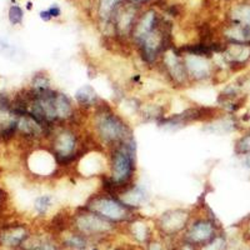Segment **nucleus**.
I'll return each mask as SVG.
<instances>
[{
    "mask_svg": "<svg viewBox=\"0 0 250 250\" xmlns=\"http://www.w3.org/2000/svg\"><path fill=\"white\" fill-rule=\"evenodd\" d=\"M137 170V144L134 137L124 140L111 148L109 158L110 183L113 187L122 188L123 190L129 188L134 174Z\"/></svg>",
    "mask_w": 250,
    "mask_h": 250,
    "instance_id": "1",
    "label": "nucleus"
},
{
    "mask_svg": "<svg viewBox=\"0 0 250 250\" xmlns=\"http://www.w3.org/2000/svg\"><path fill=\"white\" fill-rule=\"evenodd\" d=\"M93 128L103 144L115 146L133 137V131L125 118L110 106H98L93 118Z\"/></svg>",
    "mask_w": 250,
    "mask_h": 250,
    "instance_id": "2",
    "label": "nucleus"
},
{
    "mask_svg": "<svg viewBox=\"0 0 250 250\" xmlns=\"http://www.w3.org/2000/svg\"><path fill=\"white\" fill-rule=\"evenodd\" d=\"M84 208L117 225L137 218V209L125 204L118 195L111 194H95L89 198Z\"/></svg>",
    "mask_w": 250,
    "mask_h": 250,
    "instance_id": "3",
    "label": "nucleus"
},
{
    "mask_svg": "<svg viewBox=\"0 0 250 250\" xmlns=\"http://www.w3.org/2000/svg\"><path fill=\"white\" fill-rule=\"evenodd\" d=\"M70 227L73 230L85 235L86 238L93 239L110 235L117 224L109 222L83 207L71 215Z\"/></svg>",
    "mask_w": 250,
    "mask_h": 250,
    "instance_id": "4",
    "label": "nucleus"
},
{
    "mask_svg": "<svg viewBox=\"0 0 250 250\" xmlns=\"http://www.w3.org/2000/svg\"><path fill=\"white\" fill-rule=\"evenodd\" d=\"M191 220V213L185 208H174L160 214L156 219L155 228L164 238H174L187 230Z\"/></svg>",
    "mask_w": 250,
    "mask_h": 250,
    "instance_id": "5",
    "label": "nucleus"
},
{
    "mask_svg": "<svg viewBox=\"0 0 250 250\" xmlns=\"http://www.w3.org/2000/svg\"><path fill=\"white\" fill-rule=\"evenodd\" d=\"M51 135V153L57 162H71L79 148L77 133L70 128H60L53 131Z\"/></svg>",
    "mask_w": 250,
    "mask_h": 250,
    "instance_id": "6",
    "label": "nucleus"
},
{
    "mask_svg": "<svg viewBox=\"0 0 250 250\" xmlns=\"http://www.w3.org/2000/svg\"><path fill=\"white\" fill-rule=\"evenodd\" d=\"M216 235H219V227L216 225L215 220L208 216H200L190 220L183 239L200 248L210 242Z\"/></svg>",
    "mask_w": 250,
    "mask_h": 250,
    "instance_id": "7",
    "label": "nucleus"
},
{
    "mask_svg": "<svg viewBox=\"0 0 250 250\" xmlns=\"http://www.w3.org/2000/svg\"><path fill=\"white\" fill-rule=\"evenodd\" d=\"M159 62L163 66L165 77L170 80L171 84L176 86H187L190 84L183 55L180 53L174 50L173 48H168L163 53Z\"/></svg>",
    "mask_w": 250,
    "mask_h": 250,
    "instance_id": "8",
    "label": "nucleus"
},
{
    "mask_svg": "<svg viewBox=\"0 0 250 250\" xmlns=\"http://www.w3.org/2000/svg\"><path fill=\"white\" fill-rule=\"evenodd\" d=\"M182 55L190 83H203L214 77L215 66L211 57L194 54L189 51H185Z\"/></svg>",
    "mask_w": 250,
    "mask_h": 250,
    "instance_id": "9",
    "label": "nucleus"
},
{
    "mask_svg": "<svg viewBox=\"0 0 250 250\" xmlns=\"http://www.w3.org/2000/svg\"><path fill=\"white\" fill-rule=\"evenodd\" d=\"M17 134L29 140H40L49 135V129L30 114L23 113L18 115Z\"/></svg>",
    "mask_w": 250,
    "mask_h": 250,
    "instance_id": "10",
    "label": "nucleus"
},
{
    "mask_svg": "<svg viewBox=\"0 0 250 250\" xmlns=\"http://www.w3.org/2000/svg\"><path fill=\"white\" fill-rule=\"evenodd\" d=\"M30 231L24 224H9L1 228L0 230V245L6 248H21V245L28 240Z\"/></svg>",
    "mask_w": 250,
    "mask_h": 250,
    "instance_id": "11",
    "label": "nucleus"
},
{
    "mask_svg": "<svg viewBox=\"0 0 250 250\" xmlns=\"http://www.w3.org/2000/svg\"><path fill=\"white\" fill-rule=\"evenodd\" d=\"M222 57L228 65H245L250 62V44L230 43L222 51Z\"/></svg>",
    "mask_w": 250,
    "mask_h": 250,
    "instance_id": "12",
    "label": "nucleus"
},
{
    "mask_svg": "<svg viewBox=\"0 0 250 250\" xmlns=\"http://www.w3.org/2000/svg\"><path fill=\"white\" fill-rule=\"evenodd\" d=\"M126 224H128L126 225V230H128L129 235L138 244L146 245L153 239L151 227L145 222L144 219L137 216V218H134L133 220L128 222Z\"/></svg>",
    "mask_w": 250,
    "mask_h": 250,
    "instance_id": "13",
    "label": "nucleus"
},
{
    "mask_svg": "<svg viewBox=\"0 0 250 250\" xmlns=\"http://www.w3.org/2000/svg\"><path fill=\"white\" fill-rule=\"evenodd\" d=\"M54 105L59 122H69L74 118V103L69 95L62 91H57L54 97Z\"/></svg>",
    "mask_w": 250,
    "mask_h": 250,
    "instance_id": "14",
    "label": "nucleus"
},
{
    "mask_svg": "<svg viewBox=\"0 0 250 250\" xmlns=\"http://www.w3.org/2000/svg\"><path fill=\"white\" fill-rule=\"evenodd\" d=\"M125 204H128L129 207L137 209L143 207L145 203L148 202L149 195L146 193L144 188L139 187V185H130L129 188L124 189L122 193L118 195Z\"/></svg>",
    "mask_w": 250,
    "mask_h": 250,
    "instance_id": "15",
    "label": "nucleus"
},
{
    "mask_svg": "<svg viewBox=\"0 0 250 250\" xmlns=\"http://www.w3.org/2000/svg\"><path fill=\"white\" fill-rule=\"evenodd\" d=\"M158 25V20H156V14L150 10V12L145 13L138 25L133 29V37L135 42H139L143 38L150 34L151 31H154Z\"/></svg>",
    "mask_w": 250,
    "mask_h": 250,
    "instance_id": "16",
    "label": "nucleus"
},
{
    "mask_svg": "<svg viewBox=\"0 0 250 250\" xmlns=\"http://www.w3.org/2000/svg\"><path fill=\"white\" fill-rule=\"evenodd\" d=\"M74 100L82 108H94L98 105L99 97L97 91L89 84L82 85L74 94Z\"/></svg>",
    "mask_w": 250,
    "mask_h": 250,
    "instance_id": "17",
    "label": "nucleus"
},
{
    "mask_svg": "<svg viewBox=\"0 0 250 250\" xmlns=\"http://www.w3.org/2000/svg\"><path fill=\"white\" fill-rule=\"evenodd\" d=\"M62 235V240H60V247L66 248V249L85 250L89 247V243H90V239L75 230L70 231V233L64 231Z\"/></svg>",
    "mask_w": 250,
    "mask_h": 250,
    "instance_id": "18",
    "label": "nucleus"
},
{
    "mask_svg": "<svg viewBox=\"0 0 250 250\" xmlns=\"http://www.w3.org/2000/svg\"><path fill=\"white\" fill-rule=\"evenodd\" d=\"M60 244H58L53 238L48 236H33L30 235L25 243L21 245L23 250H60Z\"/></svg>",
    "mask_w": 250,
    "mask_h": 250,
    "instance_id": "19",
    "label": "nucleus"
},
{
    "mask_svg": "<svg viewBox=\"0 0 250 250\" xmlns=\"http://www.w3.org/2000/svg\"><path fill=\"white\" fill-rule=\"evenodd\" d=\"M225 37L230 40V43L250 44V25L234 23L225 30Z\"/></svg>",
    "mask_w": 250,
    "mask_h": 250,
    "instance_id": "20",
    "label": "nucleus"
},
{
    "mask_svg": "<svg viewBox=\"0 0 250 250\" xmlns=\"http://www.w3.org/2000/svg\"><path fill=\"white\" fill-rule=\"evenodd\" d=\"M54 203L55 196L53 194H42L33 202V209L38 216H45L54 207Z\"/></svg>",
    "mask_w": 250,
    "mask_h": 250,
    "instance_id": "21",
    "label": "nucleus"
},
{
    "mask_svg": "<svg viewBox=\"0 0 250 250\" xmlns=\"http://www.w3.org/2000/svg\"><path fill=\"white\" fill-rule=\"evenodd\" d=\"M50 89H53L51 88L50 78L45 73L40 71V73L33 75L30 82V90L35 91V93H42V91L50 90Z\"/></svg>",
    "mask_w": 250,
    "mask_h": 250,
    "instance_id": "22",
    "label": "nucleus"
},
{
    "mask_svg": "<svg viewBox=\"0 0 250 250\" xmlns=\"http://www.w3.org/2000/svg\"><path fill=\"white\" fill-rule=\"evenodd\" d=\"M134 12L133 9H125L124 12L118 17L117 29L122 35H126L133 29Z\"/></svg>",
    "mask_w": 250,
    "mask_h": 250,
    "instance_id": "23",
    "label": "nucleus"
},
{
    "mask_svg": "<svg viewBox=\"0 0 250 250\" xmlns=\"http://www.w3.org/2000/svg\"><path fill=\"white\" fill-rule=\"evenodd\" d=\"M234 23H242L250 25V5L244 4V5H239L231 13Z\"/></svg>",
    "mask_w": 250,
    "mask_h": 250,
    "instance_id": "24",
    "label": "nucleus"
},
{
    "mask_svg": "<svg viewBox=\"0 0 250 250\" xmlns=\"http://www.w3.org/2000/svg\"><path fill=\"white\" fill-rule=\"evenodd\" d=\"M122 0H100L99 3V15L104 20L109 19L111 14L114 13V10L117 9L118 4L120 3Z\"/></svg>",
    "mask_w": 250,
    "mask_h": 250,
    "instance_id": "25",
    "label": "nucleus"
},
{
    "mask_svg": "<svg viewBox=\"0 0 250 250\" xmlns=\"http://www.w3.org/2000/svg\"><path fill=\"white\" fill-rule=\"evenodd\" d=\"M228 249V242L224 235L219 234L215 238L211 239L210 242L207 244L202 245L199 250H227Z\"/></svg>",
    "mask_w": 250,
    "mask_h": 250,
    "instance_id": "26",
    "label": "nucleus"
},
{
    "mask_svg": "<svg viewBox=\"0 0 250 250\" xmlns=\"http://www.w3.org/2000/svg\"><path fill=\"white\" fill-rule=\"evenodd\" d=\"M235 153L238 155L250 154V130L243 134L242 137L235 142Z\"/></svg>",
    "mask_w": 250,
    "mask_h": 250,
    "instance_id": "27",
    "label": "nucleus"
},
{
    "mask_svg": "<svg viewBox=\"0 0 250 250\" xmlns=\"http://www.w3.org/2000/svg\"><path fill=\"white\" fill-rule=\"evenodd\" d=\"M23 9L18 5H13L9 9V21L13 24V25H19L23 21Z\"/></svg>",
    "mask_w": 250,
    "mask_h": 250,
    "instance_id": "28",
    "label": "nucleus"
},
{
    "mask_svg": "<svg viewBox=\"0 0 250 250\" xmlns=\"http://www.w3.org/2000/svg\"><path fill=\"white\" fill-rule=\"evenodd\" d=\"M145 250H169V248L159 239H151L150 242L145 245Z\"/></svg>",
    "mask_w": 250,
    "mask_h": 250,
    "instance_id": "29",
    "label": "nucleus"
},
{
    "mask_svg": "<svg viewBox=\"0 0 250 250\" xmlns=\"http://www.w3.org/2000/svg\"><path fill=\"white\" fill-rule=\"evenodd\" d=\"M175 250H199V248L195 247L194 244H191V243L187 242V240L183 239V242L176 247Z\"/></svg>",
    "mask_w": 250,
    "mask_h": 250,
    "instance_id": "30",
    "label": "nucleus"
},
{
    "mask_svg": "<svg viewBox=\"0 0 250 250\" xmlns=\"http://www.w3.org/2000/svg\"><path fill=\"white\" fill-rule=\"evenodd\" d=\"M48 12H49V14H50L51 19H53V18L60 17V14H62V10H60V8L57 5V4H54V5H51L50 8L48 9Z\"/></svg>",
    "mask_w": 250,
    "mask_h": 250,
    "instance_id": "31",
    "label": "nucleus"
},
{
    "mask_svg": "<svg viewBox=\"0 0 250 250\" xmlns=\"http://www.w3.org/2000/svg\"><path fill=\"white\" fill-rule=\"evenodd\" d=\"M40 18H42L44 21H49V20H51V17H50V14H49L48 10H44V12L40 13Z\"/></svg>",
    "mask_w": 250,
    "mask_h": 250,
    "instance_id": "32",
    "label": "nucleus"
},
{
    "mask_svg": "<svg viewBox=\"0 0 250 250\" xmlns=\"http://www.w3.org/2000/svg\"><path fill=\"white\" fill-rule=\"evenodd\" d=\"M131 1H133V3L139 4V3H144V1H146V0H131Z\"/></svg>",
    "mask_w": 250,
    "mask_h": 250,
    "instance_id": "33",
    "label": "nucleus"
}]
</instances>
